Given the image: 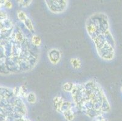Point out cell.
I'll return each instance as SVG.
<instances>
[{
	"instance_id": "cell-1",
	"label": "cell",
	"mask_w": 122,
	"mask_h": 121,
	"mask_svg": "<svg viewBox=\"0 0 122 121\" xmlns=\"http://www.w3.org/2000/svg\"></svg>"
}]
</instances>
